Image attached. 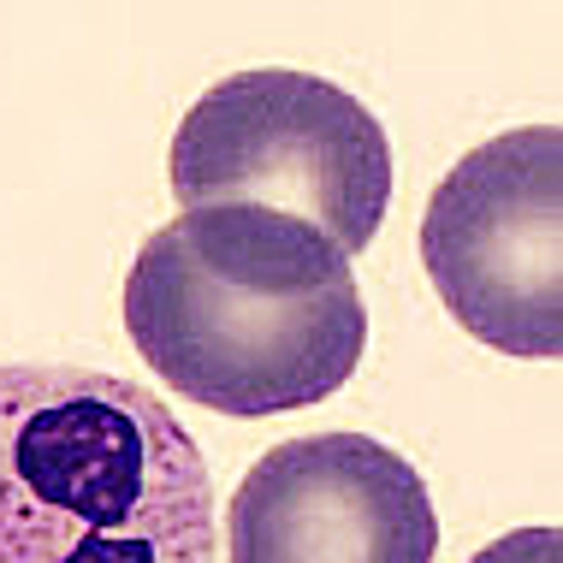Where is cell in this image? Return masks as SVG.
Instances as JSON below:
<instances>
[{"mask_svg": "<svg viewBox=\"0 0 563 563\" xmlns=\"http://www.w3.org/2000/svg\"><path fill=\"white\" fill-rule=\"evenodd\" d=\"M125 332L148 374L214 416L327 404L356 374L368 309L350 255L279 208H185L136 250Z\"/></svg>", "mask_w": 563, "mask_h": 563, "instance_id": "cell-1", "label": "cell"}, {"mask_svg": "<svg viewBox=\"0 0 563 563\" xmlns=\"http://www.w3.org/2000/svg\"><path fill=\"white\" fill-rule=\"evenodd\" d=\"M433 552L428 481L368 433H309L262 451L225 510V563H433Z\"/></svg>", "mask_w": 563, "mask_h": 563, "instance_id": "cell-5", "label": "cell"}, {"mask_svg": "<svg viewBox=\"0 0 563 563\" xmlns=\"http://www.w3.org/2000/svg\"><path fill=\"white\" fill-rule=\"evenodd\" d=\"M468 563H563V534L552 522H540V528H516V534L505 540H493V545H481Z\"/></svg>", "mask_w": 563, "mask_h": 563, "instance_id": "cell-6", "label": "cell"}, {"mask_svg": "<svg viewBox=\"0 0 563 563\" xmlns=\"http://www.w3.org/2000/svg\"><path fill=\"white\" fill-rule=\"evenodd\" d=\"M173 196L185 208H279L356 262L391 208V143L350 89L309 71H238L178 119Z\"/></svg>", "mask_w": 563, "mask_h": 563, "instance_id": "cell-3", "label": "cell"}, {"mask_svg": "<svg viewBox=\"0 0 563 563\" xmlns=\"http://www.w3.org/2000/svg\"><path fill=\"white\" fill-rule=\"evenodd\" d=\"M0 563H220L190 428L136 379L0 362Z\"/></svg>", "mask_w": 563, "mask_h": 563, "instance_id": "cell-2", "label": "cell"}, {"mask_svg": "<svg viewBox=\"0 0 563 563\" xmlns=\"http://www.w3.org/2000/svg\"><path fill=\"white\" fill-rule=\"evenodd\" d=\"M421 267L468 339L552 362L563 350V131L522 125L433 185Z\"/></svg>", "mask_w": 563, "mask_h": 563, "instance_id": "cell-4", "label": "cell"}]
</instances>
